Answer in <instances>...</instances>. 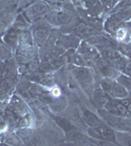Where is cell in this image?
<instances>
[{
  "mask_svg": "<svg viewBox=\"0 0 131 146\" xmlns=\"http://www.w3.org/2000/svg\"><path fill=\"white\" fill-rule=\"evenodd\" d=\"M67 50L64 47L60 45H54L51 49H49L48 51L45 54V56L42 60L43 62H50V60H53L55 58H59V56H63L64 54H66Z\"/></svg>",
  "mask_w": 131,
  "mask_h": 146,
  "instance_id": "cell-13",
  "label": "cell"
},
{
  "mask_svg": "<svg viewBox=\"0 0 131 146\" xmlns=\"http://www.w3.org/2000/svg\"><path fill=\"white\" fill-rule=\"evenodd\" d=\"M16 135L20 137V139H27V138L30 137V135H32V133H30V129H20L17 131Z\"/></svg>",
  "mask_w": 131,
  "mask_h": 146,
  "instance_id": "cell-30",
  "label": "cell"
},
{
  "mask_svg": "<svg viewBox=\"0 0 131 146\" xmlns=\"http://www.w3.org/2000/svg\"><path fill=\"white\" fill-rule=\"evenodd\" d=\"M99 114L107 125L116 131H131V119L125 118L126 116H115L107 111L106 109H99Z\"/></svg>",
  "mask_w": 131,
  "mask_h": 146,
  "instance_id": "cell-1",
  "label": "cell"
},
{
  "mask_svg": "<svg viewBox=\"0 0 131 146\" xmlns=\"http://www.w3.org/2000/svg\"><path fill=\"white\" fill-rule=\"evenodd\" d=\"M114 35L116 36V39L121 44H128L131 41V36L127 28L124 27V23L116 30Z\"/></svg>",
  "mask_w": 131,
  "mask_h": 146,
  "instance_id": "cell-16",
  "label": "cell"
},
{
  "mask_svg": "<svg viewBox=\"0 0 131 146\" xmlns=\"http://www.w3.org/2000/svg\"><path fill=\"white\" fill-rule=\"evenodd\" d=\"M50 12V6L44 0H38L35 1L30 5L28 8L24 12V15L30 22L32 20H35L37 18H40L42 16L47 15Z\"/></svg>",
  "mask_w": 131,
  "mask_h": 146,
  "instance_id": "cell-3",
  "label": "cell"
},
{
  "mask_svg": "<svg viewBox=\"0 0 131 146\" xmlns=\"http://www.w3.org/2000/svg\"><path fill=\"white\" fill-rule=\"evenodd\" d=\"M13 50L7 45L6 43H4V41L2 39H0V60L1 62H7V60H11L13 58Z\"/></svg>",
  "mask_w": 131,
  "mask_h": 146,
  "instance_id": "cell-20",
  "label": "cell"
},
{
  "mask_svg": "<svg viewBox=\"0 0 131 146\" xmlns=\"http://www.w3.org/2000/svg\"><path fill=\"white\" fill-rule=\"evenodd\" d=\"M110 98H111V96H109V94H107L102 88L96 89L94 91V94H93V100L100 107H104L105 104L108 102Z\"/></svg>",
  "mask_w": 131,
  "mask_h": 146,
  "instance_id": "cell-15",
  "label": "cell"
},
{
  "mask_svg": "<svg viewBox=\"0 0 131 146\" xmlns=\"http://www.w3.org/2000/svg\"><path fill=\"white\" fill-rule=\"evenodd\" d=\"M50 93H51V96H54V98H59V96H61V91L58 87H52Z\"/></svg>",
  "mask_w": 131,
  "mask_h": 146,
  "instance_id": "cell-34",
  "label": "cell"
},
{
  "mask_svg": "<svg viewBox=\"0 0 131 146\" xmlns=\"http://www.w3.org/2000/svg\"><path fill=\"white\" fill-rule=\"evenodd\" d=\"M55 121H56V123L59 125V127H61V128L65 131H67V133L75 129V127L73 126L68 119L64 118V117H56V118H55Z\"/></svg>",
  "mask_w": 131,
  "mask_h": 146,
  "instance_id": "cell-23",
  "label": "cell"
},
{
  "mask_svg": "<svg viewBox=\"0 0 131 146\" xmlns=\"http://www.w3.org/2000/svg\"><path fill=\"white\" fill-rule=\"evenodd\" d=\"M2 75H3V69H2V66L0 64V78L2 77Z\"/></svg>",
  "mask_w": 131,
  "mask_h": 146,
  "instance_id": "cell-42",
  "label": "cell"
},
{
  "mask_svg": "<svg viewBox=\"0 0 131 146\" xmlns=\"http://www.w3.org/2000/svg\"><path fill=\"white\" fill-rule=\"evenodd\" d=\"M57 18H58L59 27L60 25H66L73 21V15L68 10H61L57 11Z\"/></svg>",
  "mask_w": 131,
  "mask_h": 146,
  "instance_id": "cell-22",
  "label": "cell"
},
{
  "mask_svg": "<svg viewBox=\"0 0 131 146\" xmlns=\"http://www.w3.org/2000/svg\"><path fill=\"white\" fill-rule=\"evenodd\" d=\"M44 17H45V21L47 22V23L51 25V27H59L58 18H57V11L49 12Z\"/></svg>",
  "mask_w": 131,
  "mask_h": 146,
  "instance_id": "cell-25",
  "label": "cell"
},
{
  "mask_svg": "<svg viewBox=\"0 0 131 146\" xmlns=\"http://www.w3.org/2000/svg\"><path fill=\"white\" fill-rule=\"evenodd\" d=\"M73 73L75 79L82 87L89 86L93 82V74L87 66H73Z\"/></svg>",
  "mask_w": 131,
  "mask_h": 146,
  "instance_id": "cell-4",
  "label": "cell"
},
{
  "mask_svg": "<svg viewBox=\"0 0 131 146\" xmlns=\"http://www.w3.org/2000/svg\"><path fill=\"white\" fill-rule=\"evenodd\" d=\"M19 140H20V137L14 133H9L6 136V142L9 144H18Z\"/></svg>",
  "mask_w": 131,
  "mask_h": 146,
  "instance_id": "cell-31",
  "label": "cell"
},
{
  "mask_svg": "<svg viewBox=\"0 0 131 146\" xmlns=\"http://www.w3.org/2000/svg\"><path fill=\"white\" fill-rule=\"evenodd\" d=\"M80 40L79 37H77V35L73 34H68V35H61L58 39H57L56 45H60L62 47L69 50V49H73V50H77L79 46Z\"/></svg>",
  "mask_w": 131,
  "mask_h": 146,
  "instance_id": "cell-7",
  "label": "cell"
},
{
  "mask_svg": "<svg viewBox=\"0 0 131 146\" xmlns=\"http://www.w3.org/2000/svg\"><path fill=\"white\" fill-rule=\"evenodd\" d=\"M21 31L18 30L14 27H11L9 29H7L5 33L2 36V40L4 41V43H6L13 51H15L18 47L19 44V39H20Z\"/></svg>",
  "mask_w": 131,
  "mask_h": 146,
  "instance_id": "cell-8",
  "label": "cell"
},
{
  "mask_svg": "<svg viewBox=\"0 0 131 146\" xmlns=\"http://www.w3.org/2000/svg\"><path fill=\"white\" fill-rule=\"evenodd\" d=\"M67 62H68V55H67V52H66V54H64L63 56H59V58H55V60H50V63H51L52 66L54 67V69L60 68L61 66H63V65Z\"/></svg>",
  "mask_w": 131,
  "mask_h": 146,
  "instance_id": "cell-26",
  "label": "cell"
},
{
  "mask_svg": "<svg viewBox=\"0 0 131 146\" xmlns=\"http://www.w3.org/2000/svg\"><path fill=\"white\" fill-rule=\"evenodd\" d=\"M130 7H131V0H120L118 2V4L112 9V14L120 10H123V9L130 8Z\"/></svg>",
  "mask_w": 131,
  "mask_h": 146,
  "instance_id": "cell-27",
  "label": "cell"
},
{
  "mask_svg": "<svg viewBox=\"0 0 131 146\" xmlns=\"http://www.w3.org/2000/svg\"><path fill=\"white\" fill-rule=\"evenodd\" d=\"M8 95L9 94H7L5 91L0 89V100H6L8 98Z\"/></svg>",
  "mask_w": 131,
  "mask_h": 146,
  "instance_id": "cell-37",
  "label": "cell"
},
{
  "mask_svg": "<svg viewBox=\"0 0 131 146\" xmlns=\"http://www.w3.org/2000/svg\"><path fill=\"white\" fill-rule=\"evenodd\" d=\"M104 108L110 114L115 115V116H127L128 115L126 106L120 100H116V98H110L108 102L105 104Z\"/></svg>",
  "mask_w": 131,
  "mask_h": 146,
  "instance_id": "cell-5",
  "label": "cell"
},
{
  "mask_svg": "<svg viewBox=\"0 0 131 146\" xmlns=\"http://www.w3.org/2000/svg\"><path fill=\"white\" fill-rule=\"evenodd\" d=\"M16 84V80L14 77L3 76L0 78V89L5 91L7 94H11Z\"/></svg>",
  "mask_w": 131,
  "mask_h": 146,
  "instance_id": "cell-19",
  "label": "cell"
},
{
  "mask_svg": "<svg viewBox=\"0 0 131 146\" xmlns=\"http://www.w3.org/2000/svg\"><path fill=\"white\" fill-rule=\"evenodd\" d=\"M116 144L131 146V131H116Z\"/></svg>",
  "mask_w": 131,
  "mask_h": 146,
  "instance_id": "cell-18",
  "label": "cell"
},
{
  "mask_svg": "<svg viewBox=\"0 0 131 146\" xmlns=\"http://www.w3.org/2000/svg\"><path fill=\"white\" fill-rule=\"evenodd\" d=\"M13 27L17 28L18 30H20L21 32L27 31L28 27H30V22L26 18V16L24 15V13H21L17 16L15 22H14Z\"/></svg>",
  "mask_w": 131,
  "mask_h": 146,
  "instance_id": "cell-17",
  "label": "cell"
},
{
  "mask_svg": "<svg viewBox=\"0 0 131 146\" xmlns=\"http://www.w3.org/2000/svg\"><path fill=\"white\" fill-rule=\"evenodd\" d=\"M77 53H79L80 55H82L84 56V58L87 60H92L94 62L97 58L100 56L99 52H98V49L95 48L94 46L90 45L88 42L86 41H81L78 46V48L77 49Z\"/></svg>",
  "mask_w": 131,
  "mask_h": 146,
  "instance_id": "cell-6",
  "label": "cell"
},
{
  "mask_svg": "<svg viewBox=\"0 0 131 146\" xmlns=\"http://www.w3.org/2000/svg\"><path fill=\"white\" fill-rule=\"evenodd\" d=\"M88 135L94 139L105 141V142L116 143V131H114L112 127H110L109 125L103 124L102 122L96 127H89Z\"/></svg>",
  "mask_w": 131,
  "mask_h": 146,
  "instance_id": "cell-2",
  "label": "cell"
},
{
  "mask_svg": "<svg viewBox=\"0 0 131 146\" xmlns=\"http://www.w3.org/2000/svg\"><path fill=\"white\" fill-rule=\"evenodd\" d=\"M124 27L127 28L128 32H129V34H130V36H131V19H130L129 21H127L126 23H124Z\"/></svg>",
  "mask_w": 131,
  "mask_h": 146,
  "instance_id": "cell-38",
  "label": "cell"
},
{
  "mask_svg": "<svg viewBox=\"0 0 131 146\" xmlns=\"http://www.w3.org/2000/svg\"><path fill=\"white\" fill-rule=\"evenodd\" d=\"M44 1H47V2H50V3H57V2L61 1V0H44Z\"/></svg>",
  "mask_w": 131,
  "mask_h": 146,
  "instance_id": "cell-41",
  "label": "cell"
},
{
  "mask_svg": "<svg viewBox=\"0 0 131 146\" xmlns=\"http://www.w3.org/2000/svg\"><path fill=\"white\" fill-rule=\"evenodd\" d=\"M93 62L96 63L97 68H98L99 71L103 74L104 77L113 78V77L115 76V68L112 66L105 58H102L101 56H99Z\"/></svg>",
  "mask_w": 131,
  "mask_h": 146,
  "instance_id": "cell-10",
  "label": "cell"
},
{
  "mask_svg": "<svg viewBox=\"0 0 131 146\" xmlns=\"http://www.w3.org/2000/svg\"><path fill=\"white\" fill-rule=\"evenodd\" d=\"M126 108H127L128 114H131V100H130V101H129V103L127 104V106H126Z\"/></svg>",
  "mask_w": 131,
  "mask_h": 146,
  "instance_id": "cell-40",
  "label": "cell"
},
{
  "mask_svg": "<svg viewBox=\"0 0 131 146\" xmlns=\"http://www.w3.org/2000/svg\"><path fill=\"white\" fill-rule=\"evenodd\" d=\"M75 1H81V0H75Z\"/></svg>",
  "mask_w": 131,
  "mask_h": 146,
  "instance_id": "cell-43",
  "label": "cell"
},
{
  "mask_svg": "<svg viewBox=\"0 0 131 146\" xmlns=\"http://www.w3.org/2000/svg\"><path fill=\"white\" fill-rule=\"evenodd\" d=\"M39 64H40V62H39L38 58H32V60H30L28 62L27 67L28 68L30 71H34V70H37Z\"/></svg>",
  "mask_w": 131,
  "mask_h": 146,
  "instance_id": "cell-29",
  "label": "cell"
},
{
  "mask_svg": "<svg viewBox=\"0 0 131 146\" xmlns=\"http://www.w3.org/2000/svg\"><path fill=\"white\" fill-rule=\"evenodd\" d=\"M81 118L83 120V122H84L88 127H96L101 123V121H100V119L97 117V115L87 109L82 110Z\"/></svg>",
  "mask_w": 131,
  "mask_h": 146,
  "instance_id": "cell-14",
  "label": "cell"
},
{
  "mask_svg": "<svg viewBox=\"0 0 131 146\" xmlns=\"http://www.w3.org/2000/svg\"><path fill=\"white\" fill-rule=\"evenodd\" d=\"M17 75V67L14 62L13 58L11 60L5 62V65L3 68V76H8V77H14L16 78Z\"/></svg>",
  "mask_w": 131,
  "mask_h": 146,
  "instance_id": "cell-21",
  "label": "cell"
},
{
  "mask_svg": "<svg viewBox=\"0 0 131 146\" xmlns=\"http://www.w3.org/2000/svg\"><path fill=\"white\" fill-rule=\"evenodd\" d=\"M67 55H68V62L71 63L75 66H86L87 65V60L84 58V56L80 55L79 53H75L73 49L67 50Z\"/></svg>",
  "mask_w": 131,
  "mask_h": 146,
  "instance_id": "cell-12",
  "label": "cell"
},
{
  "mask_svg": "<svg viewBox=\"0 0 131 146\" xmlns=\"http://www.w3.org/2000/svg\"><path fill=\"white\" fill-rule=\"evenodd\" d=\"M124 73H125L126 75H128V76H129L130 78H131V60H128V63H127V65H126Z\"/></svg>",
  "mask_w": 131,
  "mask_h": 146,
  "instance_id": "cell-36",
  "label": "cell"
},
{
  "mask_svg": "<svg viewBox=\"0 0 131 146\" xmlns=\"http://www.w3.org/2000/svg\"><path fill=\"white\" fill-rule=\"evenodd\" d=\"M116 81L118 83H120L121 86H123L125 89H127L129 91V93H131V78L128 75H126L125 73L121 72L120 74H118L116 77Z\"/></svg>",
  "mask_w": 131,
  "mask_h": 146,
  "instance_id": "cell-24",
  "label": "cell"
},
{
  "mask_svg": "<svg viewBox=\"0 0 131 146\" xmlns=\"http://www.w3.org/2000/svg\"><path fill=\"white\" fill-rule=\"evenodd\" d=\"M83 6L86 10H89L92 7H94L95 5H97L98 3H100L99 0H81Z\"/></svg>",
  "mask_w": 131,
  "mask_h": 146,
  "instance_id": "cell-33",
  "label": "cell"
},
{
  "mask_svg": "<svg viewBox=\"0 0 131 146\" xmlns=\"http://www.w3.org/2000/svg\"><path fill=\"white\" fill-rule=\"evenodd\" d=\"M114 79L110 78V77H105V78L101 81V88L106 92L107 94L110 93L112 88V85H113Z\"/></svg>",
  "mask_w": 131,
  "mask_h": 146,
  "instance_id": "cell-28",
  "label": "cell"
},
{
  "mask_svg": "<svg viewBox=\"0 0 131 146\" xmlns=\"http://www.w3.org/2000/svg\"><path fill=\"white\" fill-rule=\"evenodd\" d=\"M40 83H41L42 85H44V86H46V87H52L54 84V82H53V78H50V77H48V78H45L44 80H42Z\"/></svg>",
  "mask_w": 131,
  "mask_h": 146,
  "instance_id": "cell-35",
  "label": "cell"
},
{
  "mask_svg": "<svg viewBox=\"0 0 131 146\" xmlns=\"http://www.w3.org/2000/svg\"><path fill=\"white\" fill-rule=\"evenodd\" d=\"M118 1H120V0H101L103 6L106 7L108 10H112V9L118 4Z\"/></svg>",
  "mask_w": 131,
  "mask_h": 146,
  "instance_id": "cell-32",
  "label": "cell"
},
{
  "mask_svg": "<svg viewBox=\"0 0 131 146\" xmlns=\"http://www.w3.org/2000/svg\"><path fill=\"white\" fill-rule=\"evenodd\" d=\"M50 28H51V25H39L33 29L32 36L37 46L41 47L48 39L50 35Z\"/></svg>",
  "mask_w": 131,
  "mask_h": 146,
  "instance_id": "cell-9",
  "label": "cell"
},
{
  "mask_svg": "<svg viewBox=\"0 0 131 146\" xmlns=\"http://www.w3.org/2000/svg\"><path fill=\"white\" fill-rule=\"evenodd\" d=\"M129 91L125 89L123 86H121L120 83L114 80L113 85H112L111 91L109 93V96L113 98H116V100H121V98H125L129 96Z\"/></svg>",
  "mask_w": 131,
  "mask_h": 146,
  "instance_id": "cell-11",
  "label": "cell"
},
{
  "mask_svg": "<svg viewBox=\"0 0 131 146\" xmlns=\"http://www.w3.org/2000/svg\"><path fill=\"white\" fill-rule=\"evenodd\" d=\"M125 55L128 56V55H129V56L131 58V46H126V52H125Z\"/></svg>",
  "mask_w": 131,
  "mask_h": 146,
  "instance_id": "cell-39",
  "label": "cell"
}]
</instances>
